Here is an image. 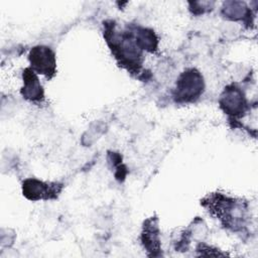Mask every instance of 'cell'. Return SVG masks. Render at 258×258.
Masks as SVG:
<instances>
[{
    "mask_svg": "<svg viewBox=\"0 0 258 258\" xmlns=\"http://www.w3.org/2000/svg\"><path fill=\"white\" fill-rule=\"evenodd\" d=\"M136 44L138 47L142 50L145 49L147 51L153 52L155 51L157 47V37L151 29L143 28V27H138L136 29L135 35H134Z\"/></svg>",
    "mask_w": 258,
    "mask_h": 258,
    "instance_id": "cell-7",
    "label": "cell"
},
{
    "mask_svg": "<svg viewBox=\"0 0 258 258\" xmlns=\"http://www.w3.org/2000/svg\"><path fill=\"white\" fill-rule=\"evenodd\" d=\"M203 91L204 80L202 75L195 69H188L179 76L174 97L178 102H192L203 94Z\"/></svg>",
    "mask_w": 258,
    "mask_h": 258,
    "instance_id": "cell-1",
    "label": "cell"
},
{
    "mask_svg": "<svg viewBox=\"0 0 258 258\" xmlns=\"http://www.w3.org/2000/svg\"><path fill=\"white\" fill-rule=\"evenodd\" d=\"M28 58L34 72L44 75L49 79L55 74V55L49 47L43 45L33 47L29 52Z\"/></svg>",
    "mask_w": 258,
    "mask_h": 258,
    "instance_id": "cell-2",
    "label": "cell"
},
{
    "mask_svg": "<svg viewBox=\"0 0 258 258\" xmlns=\"http://www.w3.org/2000/svg\"><path fill=\"white\" fill-rule=\"evenodd\" d=\"M220 105L229 115L234 117L240 116L246 110L247 103L243 92L236 86H230L225 89L221 96Z\"/></svg>",
    "mask_w": 258,
    "mask_h": 258,
    "instance_id": "cell-4",
    "label": "cell"
},
{
    "mask_svg": "<svg viewBox=\"0 0 258 258\" xmlns=\"http://www.w3.org/2000/svg\"><path fill=\"white\" fill-rule=\"evenodd\" d=\"M223 13L231 19H241L247 15V7L241 2H226Z\"/></svg>",
    "mask_w": 258,
    "mask_h": 258,
    "instance_id": "cell-8",
    "label": "cell"
},
{
    "mask_svg": "<svg viewBox=\"0 0 258 258\" xmlns=\"http://www.w3.org/2000/svg\"><path fill=\"white\" fill-rule=\"evenodd\" d=\"M61 186L56 183H46L34 178H28L23 181V195L32 201L52 199L60 191Z\"/></svg>",
    "mask_w": 258,
    "mask_h": 258,
    "instance_id": "cell-3",
    "label": "cell"
},
{
    "mask_svg": "<svg viewBox=\"0 0 258 258\" xmlns=\"http://www.w3.org/2000/svg\"><path fill=\"white\" fill-rule=\"evenodd\" d=\"M142 243L146 250L151 252V255H159L157 253L160 250L159 234L157 223L154 219H149L144 223L142 232Z\"/></svg>",
    "mask_w": 258,
    "mask_h": 258,
    "instance_id": "cell-6",
    "label": "cell"
},
{
    "mask_svg": "<svg viewBox=\"0 0 258 258\" xmlns=\"http://www.w3.org/2000/svg\"><path fill=\"white\" fill-rule=\"evenodd\" d=\"M24 86L21 90L23 98L31 102H37L43 99V90L35 72L31 68H27L23 72Z\"/></svg>",
    "mask_w": 258,
    "mask_h": 258,
    "instance_id": "cell-5",
    "label": "cell"
}]
</instances>
